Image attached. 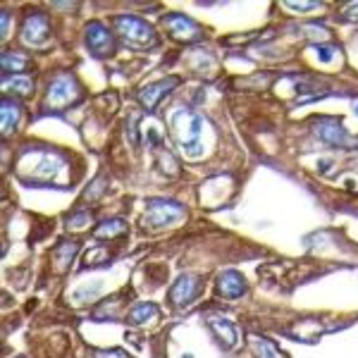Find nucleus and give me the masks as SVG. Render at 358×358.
I'll return each instance as SVG.
<instances>
[{
	"label": "nucleus",
	"instance_id": "nucleus-8",
	"mask_svg": "<svg viewBox=\"0 0 358 358\" xmlns=\"http://www.w3.org/2000/svg\"><path fill=\"white\" fill-rule=\"evenodd\" d=\"M196 289H199V285H196V277L194 275H182L179 280L175 282V287L170 289V299L175 306H184L189 303L192 299L196 296Z\"/></svg>",
	"mask_w": 358,
	"mask_h": 358
},
{
	"label": "nucleus",
	"instance_id": "nucleus-9",
	"mask_svg": "<svg viewBox=\"0 0 358 358\" xmlns=\"http://www.w3.org/2000/svg\"><path fill=\"white\" fill-rule=\"evenodd\" d=\"M220 289H222L224 296H229V299L241 296V294L246 292L244 277H241L239 273H234V270H227V273L220 277Z\"/></svg>",
	"mask_w": 358,
	"mask_h": 358
},
{
	"label": "nucleus",
	"instance_id": "nucleus-7",
	"mask_svg": "<svg viewBox=\"0 0 358 358\" xmlns=\"http://www.w3.org/2000/svg\"><path fill=\"white\" fill-rule=\"evenodd\" d=\"M175 84H177V79L172 77V79H163V82H158V84L143 86V89L138 91V103H141L146 110H151V108H155V103H158Z\"/></svg>",
	"mask_w": 358,
	"mask_h": 358
},
{
	"label": "nucleus",
	"instance_id": "nucleus-2",
	"mask_svg": "<svg viewBox=\"0 0 358 358\" xmlns=\"http://www.w3.org/2000/svg\"><path fill=\"white\" fill-rule=\"evenodd\" d=\"M184 215V208L175 203V201H165V199H153L148 201L146 208V222H151L153 227H165V224L177 222Z\"/></svg>",
	"mask_w": 358,
	"mask_h": 358
},
{
	"label": "nucleus",
	"instance_id": "nucleus-15",
	"mask_svg": "<svg viewBox=\"0 0 358 358\" xmlns=\"http://www.w3.org/2000/svg\"><path fill=\"white\" fill-rule=\"evenodd\" d=\"M77 251H79L77 241H62V244L55 248V258H57V263H60V268H67V265L72 263V258L77 256Z\"/></svg>",
	"mask_w": 358,
	"mask_h": 358
},
{
	"label": "nucleus",
	"instance_id": "nucleus-18",
	"mask_svg": "<svg viewBox=\"0 0 358 358\" xmlns=\"http://www.w3.org/2000/svg\"><path fill=\"white\" fill-rule=\"evenodd\" d=\"M86 224H91V215H86V213H79V215L69 217V229H84Z\"/></svg>",
	"mask_w": 358,
	"mask_h": 358
},
{
	"label": "nucleus",
	"instance_id": "nucleus-16",
	"mask_svg": "<svg viewBox=\"0 0 358 358\" xmlns=\"http://www.w3.org/2000/svg\"><path fill=\"white\" fill-rule=\"evenodd\" d=\"M124 232V222L122 220H110L103 222L101 227L96 229V239H106V236H117Z\"/></svg>",
	"mask_w": 358,
	"mask_h": 358
},
{
	"label": "nucleus",
	"instance_id": "nucleus-13",
	"mask_svg": "<svg viewBox=\"0 0 358 358\" xmlns=\"http://www.w3.org/2000/svg\"><path fill=\"white\" fill-rule=\"evenodd\" d=\"M210 327L215 330L217 334L222 337V342H227V346H234L236 344V330L232 322L222 320V317H213L210 320Z\"/></svg>",
	"mask_w": 358,
	"mask_h": 358
},
{
	"label": "nucleus",
	"instance_id": "nucleus-17",
	"mask_svg": "<svg viewBox=\"0 0 358 358\" xmlns=\"http://www.w3.org/2000/svg\"><path fill=\"white\" fill-rule=\"evenodd\" d=\"M5 89H17L20 96H27L31 91V79L29 77H5Z\"/></svg>",
	"mask_w": 358,
	"mask_h": 358
},
{
	"label": "nucleus",
	"instance_id": "nucleus-4",
	"mask_svg": "<svg viewBox=\"0 0 358 358\" xmlns=\"http://www.w3.org/2000/svg\"><path fill=\"white\" fill-rule=\"evenodd\" d=\"M86 48H89L96 57L110 55L115 50V41H113L110 29L103 27L101 22H94V24L86 27Z\"/></svg>",
	"mask_w": 358,
	"mask_h": 358
},
{
	"label": "nucleus",
	"instance_id": "nucleus-14",
	"mask_svg": "<svg viewBox=\"0 0 358 358\" xmlns=\"http://www.w3.org/2000/svg\"><path fill=\"white\" fill-rule=\"evenodd\" d=\"M29 65V60L24 55H17V53H3V72L5 77L13 72H24Z\"/></svg>",
	"mask_w": 358,
	"mask_h": 358
},
{
	"label": "nucleus",
	"instance_id": "nucleus-11",
	"mask_svg": "<svg viewBox=\"0 0 358 358\" xmlns=\"http://www.w3.org/2000/svg\"><path fill=\"white\" fill-rule=\"evenodd\" d=\"M153 317H158V306L155 303H138L129 310V322H134V325H143Z\"/></svg>",
	"mask_w": 358,
	"mask_h": 358
},
{
	"label": "nucleus",
	"instance_id": "nucleus-6",
	"mask_svg": "<svg viewBox=\"0 0 358 358\" xmlns=\"http://www.w3.org/2000/svg\"><path fill=\"white\" fill-rule=\"evenodd\" d=\"M165 27H167V31H170L172 36L179 38V41H196V38H201L199 24L192 22V20H187L184 15L165 17Z\"/></svg>",
	"mask_w": 358,
	"mask_h": 358
},
{
	"label": "nucleus",
	"instance_id": "nucleus-3",
	"mask_svg": "<svg viewBox=\"0 0 358 358\" xmlns=\"http://www.w3.org/2000/svg\"><path fill=\"white\" fill-rule=\"evenodd\" d=\"M79 98V86L69 74H60L48 89V96H45V106L48 108H65L72 101Z\"/></svg>",
	"mask_w": 358,
	"mask_h": 358
},
{
	"label": "nucleus",
	"instance_id": "nucleus-12",
	"mask_svg": "<svg viewBox=\"0 0 358 358\" xmlns=\"http://www.w3.org/2000/svg\"><path fill=\"white\" fill-rule=\"evenodd\" d=\"M17 120H20V106L5 98L3 101V134H10L15 129Z\"/></svg>",
	"mask_w": 358,
	"mask_h": 358
},
{
	"label": "nucleus",
	"instance_id": "nucleus-5",
	"mask_svg": "<svg viewBox=\"0 0 358 358\" xmlns=\"http://www.w3.org/2000/svg\"><path fill=\"white\" fill-rule=\"evenodd\" d=\"M48 20L41 15V13H34L27 17L24 27H22V41L27 45H43L48 41Z\"/></svg>",
	"mask_w": 358,
	"mask_h": 358
},
{
	"label": "nucleus",
	"instance_id": "nucleus-19",
	"mask_svg": "<svg viewBox=\"0 0 358 358\" xmlns=\"http://www.w3.org/2000/svg\"><path fill=\"white\" fill-rule=\"evenodd\" d=\"M356 115H358V103H356Z\"/></svg>",
	"mask_w": 358,
	"mask_h": 358
},
{
	"label": "nucleus",
	"instance_id": "nucleus-1",
	"mask_svg": "<svg viewBox=\"0 0 358 358\" xmlns=\"http://www.w3.org/2000/svg\"><path fill=\"white\" fill-rule=\"evenodd\" d=\"M115 29H117L120 36L129 45H134V48H146V45L155 43V34L151 24H146V22L138 20V17H131V15L117 17V20H115Z\"/></svg>",
	"mask_w": 358,
	"mask_h": 358
},
{
	"label": "nucleus",
	"instance_id": "nucleus-10",
	"mask_svg": "<svg viewBox=\"0 0 358 358\" xmlns=\"http://www.w3.org/2000/svg\"><path fill=\"white\" fill-rule=\"evenodd\" d=\"M317 136H322L330 143H337V146H349L351 143L349 134H346L342 127H337V124H320L317 127Z\"/></svg>",
	"mask_w": 358,
	"mask_h": 358
}]
</instances>
